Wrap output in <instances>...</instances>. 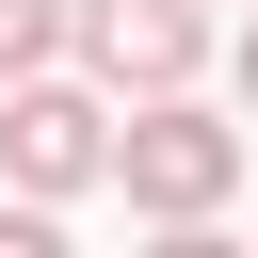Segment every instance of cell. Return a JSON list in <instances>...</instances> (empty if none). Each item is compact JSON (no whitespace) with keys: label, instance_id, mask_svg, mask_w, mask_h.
I'll use <instances>...</instances> for the list:
<instances>
[{"label":"cell","instance_id":"obj_5","mask_svg":"<svg viewBox=\"0 0 258 258\" xmlns=\"http://www.w3.org/2000/svg\"><path fill=\"white\" fill-rule=\"evenodd\" d=\"M0 258H64V226H48L32 194H16V210H0Z\"/></svg>","mask_w":258,"mask_h":258},{"label":"cell","instance_id":"obj_3","mask_svg":"<svg viewBox=\"0 0 258 258\" xmlns=\"http://www.w3.org/2000/svg\"><path fill=\"white\" fill-rule=\"evenodd\" d=\"M64 48H81V64H97L129 113H145V97H194L210 16H194V0H81V32H64Z\"/></svg>","mask_w":258,"mask_h":258},{"label":"cell","instance_id":"obj_1","mask_svg":"<svg viewBox=\"0 0 258 258\" xmlns=\"http://www.w3.org/2000/svg\"><path fill=\"white\" fill-rule=\"evenodd\" d=\"M113 177H129V210H145V226H210V210H226V177H242V129H226V113H194V97H145V113L113 129Z\"/></svg>","mask_w":258,"mask_h":258},{"label":"cell","instance_id":"obj_6","mask_svg":"<svg viewBox=\"0 0 258 258\" xmlns=\"http://www.w3.org/2000/svg\"><path fill=\"white\" fill-rule=\"evenodd\" d=\"M145 258H242V242H210V226H161V242H145Z\"/></svg>","mask_w":258,"mask_h":258},{"label":"cell","instance_id":"obj_4","mask_svg":"<svg viewBox=\"0 0 258 258\" xmlns=\"http://www.w3.org/2000/svg\"><path fill=\"white\" fill-rule=\"evenodd\" d=\"M64 32H81V0H0V97H16V81H48V64H64Z\"/></svg>","mask_w":258,"mask_h":258},{"label":"cell","instance_id":"obj_2","mask_svg":"<svg viewBox=\"0 0 258 258\" xmlns=\"http://www.w3.org/2000/svg\"><path fill=\"white\" fill-rule=\"evenodd\" d=\"M0 177H16L32 210L97 194V177H113V113H97L81 81H16V97H0Z\"/></svg>","mask_w":258,"mask_h":258},{"label":"cell","instance_id":"obj_7","mask_svg":"<svg viewBox=\"0 0 258 258\" xmlns=\"http://www.w3.org/2000/svg\"><path fill=\"white\" fill-rule=\"evenodd\" d=\"M242 97H258V0H242Z\"/></svg>","mask_w":258,"mask_h":258}]
</instances>
